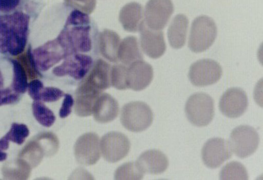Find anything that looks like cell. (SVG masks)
I'll use <instances>...</instances> for the list:
<instances>
[{"instance_id":"d6986e66","label":"cell","mask_w":263,"mask_h":180,"mask_svg":"<svg viewBox=\"0 0 263 180\" xmlns=\"http://www.w3.org/2000/svg\"><path fill=\"white\" fill-rule=\"evenodd\" d=\"M43 8L42 0H0V16L25 12L39 17Z\"/></svg>"},{"instance_id":"2e32d148","label":"cell","mask_w":263,"mask_h":180,"mask_svg":"<svg viewBox=\"0 0 263 180\" xmlns=\"http://www.w3.org/2000/svg\"><path fill=\"white\" fill-rule=\"evenodd\" d=\"M154 70L151 65L144 60L133 62L127 68L126 84L128 88L135 91L144 90L152 83Z\"/></svg>"},{"instance_id":"44dd1931","label":"cell","mask_w":263,"mask_h":180,"mask_svg":"<svg viewBox=\"0 0 263 180\" xmlns=\"http://www.w3.org/2000/svg\"><path fill=\"white\" fill-rule=\"evenodd\" d=\"M121 38L117 33L111 30L105 29L99 32L98 38V52L109 62L117 63L118 50Z\"/></svg>"},{"instance_id":"d4e9b609","label":"cell","mask_w":263,"mask_h":180,"mask_svg":"<svg viewBox=\"0 0 263 180\" xmlns=\"http://www.w3.org/2000/svg\"><path fill=\"white\" fill-rule=\"evenodd\" d=\"M46 156L44 147L37 140L33 137L18 153V158H22L29 164L32 168H36Z\"/></svg>"},{"instance_id":"8fae6325","label":"cell","mask_w":263,"mask_h":180,"mask_svg":"<svg viewBox=\"0 0 263 180\" xmlns=\"http://www.w3.org/2000/svg\"><path fill=\"white\" fill-rule=\"evenodd\" d=\"M77 162L84 166L95 165L101 158L100 140L93 132L86 133L79 138L74 147Z\"/></svg>"},{"instance_id":"e575fe53","label":"cell","mask_w":263,"mask_h":180,"mask_svg":"<svg viewBox=\"0 0 263 180\" xmlns=\"http://www.w3.org/2000/svg\"><path fill=\"white\" fill-rule=\"evenodd\" d=\"M9 142L6 137L0 139V162L6 161L8 158V153H6L9 147Z\"/></svg>"},{"instance_id":"ba28073f","label":"cell","mask_w":263,"mask_h":180,"mask_svg":"<svg viewBox=\"0 0 263 180\" xmlns=\"http://www.w3.org/2000/svg\"><path fill=\"white\" fill-rule=\"evenodd\" d=\"M222 75L221 65L217 62L211 59H202L192 64L189 77L194 86L203 87L217 83Z\"/></svg>"},{"instance_id":"7c38bea8","label":"cell","mask_w":263,"mask_h":180,"mask_svg":"<svg viewBox=\"0 0 263 180\" xmlns=\"http://www.w3.org/2000/svg\"><path fill=\"white\" fill-rule=\"evenodd\" d=\"M202 160L208 168H217L231 158L229 142L220 138L209 140L202 148Z\"/></svg>"},{"instance_id":"5bb4252c","label":"cell","mask_w":263,"mask_h":180,"mask_svg":"<svg viewBox=\"0 0 263 180\" xmlns=\"http://www.w3.org/2000/svg\"><path fill=\"white\" fill-rule=\"evenodd\" d=\"M103 91L90 82L83 79L75 92L74 100L75 113L80 117H88L93 113L96 100Z\"/></svg>"},{"instance_id":"4316f807","label":"cell","mask_w":263,"mask_h":180,"mask_svg":"<svg viewBox=\"0 0 263 180\" xmlns=\"http://www.w3.org/2000/svg\"><path fill=\"white\" fill-rule=\"evenodd\" d=\"M220 179H248V171L242 164L239 162L228 163L220 172Z\"/></svg>"},{"instance_id":"9c48e42d","label":"cell","mask_w":263,"mask_h":180,"mask_svg":"<svg viewBox=\"0 0 263 180\" xmlns=\"http://www.w3.org/2000/svg\"><path fill=\"white\" fill-rule=\"evenodd\" d=\"M100 149L105 161L117 163L128 155L130 149V142L123 133L109 132L101 139Z\"/></svg>"},{"instance_id":"7402d4cb","label":"cell","mask_w":263,"mask_h":180,"mask_svg":"<svg viewBox=\"0 0 263 180\" xmlns=\"http://www.w3.org/2000/svg\"><path fill=\"white\" fill-rule=\"evenodd\" d=\"M189 19L187 16L179 14L171 21L168 29L169 43L173 48L178 49L183 48L186 41Z\"/></svg>"},{"instance_id":"484cf974","label":"cell","mask_w":263,"mask_h":180,"mask_svg":"<svg viewBox=\"0 0 263 180\" xmlns=\"http://www.w3.org/2000/svg\"><path fill=\"white\" fill-rule=\"evenodd\" d=\"M32 109L34 118L44 127H50L55 123V114L46 106L44 102L34 101L32 103Z\"/></svg>"},{"instance_id":"4fadbf2b","label":"cell","mask_w":263,"mask_h":180,"mask_svg":"<svg viewBox=\"0 0 263 180\" xmlns=\"http://www.w3.org/2000/svg\"><path fill=\"white\" fill-rule=\"evenodd\" d=\"M248 107V96L240 88H229L220 99V111L227 118H239L246 113Z\"/></svg>"},{"instance_id":"6da1fadb","label":"cell","mask_w":263,"mask_h":180,"mask_svg":"<svg viewBox=\"0 0 263 180\" xmlns=\"http://www.w3.org/2000/svg\"><path fill=\"white\" fill-rule=\"evenodd\" d=\"M26 57L39 78L51 71L57 78L82 80L95 64L98 30L88 14L64 3L49 7L33 23ZM99 53V52H98Z\"/></svg>"},{"instance_id":"d6a6232c","label":"cell","mask_w":263,"mask_h":180,"mask_svg":"<svg viewBox=\"0 0 263 180\" xmlns=\"http://www.w3.org/2000/svg\"><path fill=\"white\" fill-rule=\"evenodd\" d=\"M64 4L90 15L96 8V0H64Z\"/></svg>"},{"instance_id":"603a6c76","label":"cell","mask_w":263,"mask_h":180,"mask_svg":"<svg viewBox=\"0 0 263 180\" xmlns=\"http://www.w3.org/2000/svg\"><path fill=\"white\" fill-rule=\"evenodd\" d=\"M144 56L140 50L139 42L135 36H128L120 43L118 50L119 61L130 65L133 62L142 60Z\"/></svg>"},{"instance_id":"1f68e13d","label":"cell","mask_w":263,"mask_h":180,"mask_svg":"<svg viewBox=\"0 0 263 180\" xmlns=\"http://www.w3.org/2000/svg\"><path fill=\"white\" fill-rule=\"evenodd\" d=\"M65 93L60 88L48 86L44 87L40 91L36 100L43 102H53L58 101L63 97H65Z\"/></svg>"},{"instance_id":"83f0119b","label":"cell","mask_w":263,"mask_h":180,"mask_svg":"<svg viewBox=\"0 0 263 180\" xmlns=\"http://www.w3.org/2000/svg\"><path fill=\"white\" fill-rule=\"evenodd\" d=\"M144 174L138 168L136 162L124 164L115 173V179H142Z\"/></svg>"},{"instance_id":"ac0fdd59","label":"cell","mask_w":263,"mask_h":180,"mask_svg":"<svg viewBox=\"0 0 263 180\" xmlns=\"http://www.w3.org/2000/svg\"><path fill=\"white\" fill-rule=\"evenodd\" d=\"M119 113V106L117 100L107 93H102L96 100L92 114L97 122L107 123L114 121Z\"/></svg>"},{"instance_id":"cb8c5ba5","label":"cell","mask_w":263,"mask_h":180,"mask_svg":"<svg viewBox=\"0 0 263 180\" xmlns=\"http://www.w3.org/2000/svg\"><path fill=\"white\" fill-rule=\"evenodd\" d=\"M31 170L29 164L18 156L5 163L2 171L5 179L23 180L29 178Z\"/></svg>"},{"instance_id":"ffe728a7","label":"cell","mask_w":263,"mask_h":180,"mask_svg":"<svg viewBox=\"0 0 263 180\" xmlns=\"http://www.w3.org/2000/svg\"><path fill=\"white\" fill-rule=\"evenodd\" d=\"M144 12L142 5L136 2L126 4L119 13V22L126 32H139L144 22Z\"/></svg>"},{"instance_id":"836d02e7","label":"cell","mask_w":263,"mask_h":180,"mask_svg":"<svg viewBox=\"0 0 263 180\" xmlns=\"http://www.w3.org/2000/svg\"><path fill=\"white\" fill-rule=\"evenodd\" d=\"M74 105V99L72 96L69 94H65L64 100H63L62 107L60 110V117L64 119L69 116L72 112V106Z\"/></svg>"},{"instance_id":"f546056e","label":"cell","mask_w":263,"mask_h":180,"mask_svg":"<svg viewBox=\"0 0 263 180\" xmlns=\"http://www.w3.org/2000/svg\"><path fill=\"white\" fill-rule=\"evenodd\" d=\"M126 72L127 67L125 65L117 64L112 65L111 70V83L114 88L118 90L127 89Z\"/></svg>"},{"instance_id":"30bf717a","label":"cell","mask_w":263,"mask_h":180,"mask_svg":"<svg viewBox=\"0 0 263 180\" xmlns=\"http://www.w3.org/2000/svg\"><path fill=\"white\" fill-rule=\"evenodd\" d=\"M174 12L171 0H149L145 7V23L149 29L161 30L167 25Z\"/></svg>"},{"instance_id":"5b68a950","label":"cell","mask_w":263,"mask_h":180,"mask_svg":"<svg viewBox=\"0 0 263 180\" xmlns=\"http://www.w3.org/2000/svg\"><path fill=\"white\" fill-rule=\"evenodd\" d=\"M185 113L190 122L196 127L210 125L215 116L213 98L204 93L192 95L185 104Z\"/></svg>"},{"instance_id":"3957f363","label":"cell","mask_w":263,"mask_h":180,"mask_svg":"<svg viewBox=\"0 0 263 180\" xmlns=\"http://www.w3.org/2000/svg\"><path fill=\"white\" fill-rule=\"evenodd\" d=\"M28 76L18 60L0 55V106L16 104L27 91Z\"/></svg>"},{"instance_id":"7a4b0ae2","label":"cell","mask_w":263,"mask_h":180,"mask_svg":"<svg viewBox=\"0 0 263 180\" xmlns=\"http://www.w3.org/2000/svg\"><path fill=\"white\" fill-rule=\"evenodd\" d=\"M37 18L25 12L0 16V55L16 57L23 54Z\"/></svg>"},{"instance_id":"277c9868","label":"cell","mask_w":263,"mask_h":180,"mask_svg":"<svg viewBox=\"0 0 263 180\" xmlns=\"http://www.w3.org/2000/svg\"><path fill=\"white\" fill-rule=\"evenodd\" d=\"M217 36V27L215 21L208 16H200L192 22L189 46L194 53L208 50Z\"/></svg>"},{"instance_id":"e0dca14e","label":"cell","mask_w":263,"mask_h":180,"mask_svg":"<svg viewBox=\"0 0 263 180\" xmlns=\"http://www.w3.org/2000/svg\"><path fill=\"white\" fill-rule=\"evenodd\" d=\"M136 164L144 174H160L168 167V158L157 149H150L141 154Z\"/></svg>"},{"instance_id":"9a60e30c","label":"cell","mask_w":263,"mask_h":180,"mask_svg":"<svg viewBox=\"0 0 263 180\" xmlns=\"http://www.w3.org/2000/svg\"><path fill=\"white\" fill-rule=\"evenodd\" d=\"M141 49L148 57L157 59L165 53L166 46L164 34L161 30L149 29L145 20L139 30Z\"/></svg>"},{"instance_id":"8992f818","label":"cell","mask_w":263,"mask_h":180,"mask_svg":"<svg viewBox=\"0 0 263 180\" xmlns=\"http://www.w3.org/2000/svg\"><path fill=\"white\" fill-rule=\"evenodd\" d=\"M154 120L152 109L145 103L131 102L122 108L121 122L126 129L133 132H140L147 129Z\"/></svg>"},{"instance_id":"f1b7e54d","label":"cell","mask_w":263,"mask_h":180,"mask_svg":"<svg viewBox=\"0 0 263 180\" xmlns=\"http://www.w3.org/2000/svg\"><path fill=\"white\" fill-rule=\"evenodd\" d=\"M34 138L44 147L46 156H52L57 153L60 147V142L58 137L53 133L43 132L39 133Z\"/></svg>"},{"instance_id":"52a82bcc","label":"cell","mask_w":263,"mask_h":180,"mask_svg":"<svg viewBox=\"0 0 263 180\" xmlns=\"http://www.w3.org/2000/svg\"><path fill=\"white\" fill-rule=\"evenodd\" d=\"M260 138L254 128L248 125L234 128L230 134V146L232 153L244 159L253 155L259 146Z\"/></svg>"},{"instance_id":"4dcf8cb0","label":"cell","mask_w":263,"mask_h":180,"mask_svg":"<svg viewBox=\"0 0 263 180\" xmlns=\"http://www.w3.org/2000/svg\"><path fill=\"white\" fill-rule=\"evenodd\" d=\"M29 134L30 131L27 125L24 124L14 123L11 125L10 130L5 135V137L9 142L21 146L24 143Z\"/></svg>"}]
</instances>
